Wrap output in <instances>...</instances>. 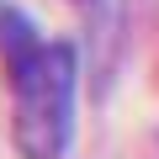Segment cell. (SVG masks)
<instances>
[{
    "label": "cell",
    "mask_w": 159,
    "mask_h": 159,
    "mask_svg": "<svg viewBox=\"0 0 159 159\" xmlns=\"http://www.w3.org/2000/svg\"><path fill=\"white\" fill-rule=\"evenodd\" d=\"M11 69V138L21 159H64L74 138V48L69 43H37Z\"/></svg>",
    "instance_id": "cell-1"
}]
</instances>
